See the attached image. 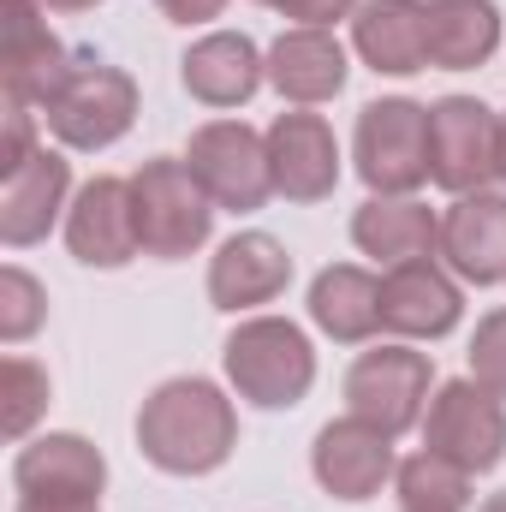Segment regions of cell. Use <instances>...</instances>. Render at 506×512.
I'll return each mask as SVG.
<instances>
[{"label":"cell","mask_w":506,"mask_h":512,"mask_svg":"<svg viewBox=\"0 0 506 512\" xmlns=\"http://www.w3.org/2000/svg\"><path fill=\"white\" fill-rule=\"evenodd\" d=\"M137 447L155 471L167 477H203V471H221L239 447V417H233V399L203 376H179V382H161L143 411H137Z\"/></svg>","instance_id":"obj_1"},{"label":"cell","mask_w":506,"mask_h":512,"mask_svg":"<svg viewBox=\"0 0 506 512\" xmlns=\"http://www.w3.org/2000/svg\"><path fill=\"white\" fill-rule=\"evenodd\" d=\"M227 382L239 387V399H251L262 411L298 405L316 382V352H310L304 328H292L280 316L239 322L233 340H227Z\"/></svg>","instance_id":"obj_2"},{"label":"cell","mask_w":506,"mask_h":512,"mask_svg":"<svg viewBox=\"0 0 506 512\" xmlns=\"http://www.w3.org/2000/svg\"><path fill=\"white\" fill-rule=\"evenodd\" d=\"M131 197H137V233H143V251L149 256L179 262V256L209 245L215 203H209V191L197 185V173L185 161H173V155L143 161L131 173Z\"/></svg>","instance_id":"obj_3"},{"label":"cell","mask_w":506,"mask_h":512,"mask_svg":"<svg viewBox=\"0 0 506 512\" xmlns=\"http://www.w3.org/2000/svg\"><path fill=\"white\" fill-rule=\"evenodd\" d=\"M137 120V84L120 66H102V60H72L66 84L48 96V131L66 143V149H108L120 143Z\"/></svg>","instance_id":"obj_4"},{"label":"cell","mask_w":506,"mask_h":512,"mask_svg":"<svg viewBox=\"0 0 506 512\" xmlns=\"http://www.w3.org/2000/svg\"><path fill=\"white\" fill-rule=\"evenodd\" d=\"M185 167L197 173V185L209 191L215 209L251 215L274 197V167H268V137L251 131L245 120H209L191 131Z\"/></svg>","instance_id":"obj_5"},{"label":"cell","mask_w":506,"mask_h":512,"mask_svg":"<svg viewBox=\"0 0 506 512\" xmlns=\"http://www.w3.org/2000/svg\"><path fill=\"white\" fill-rule=\"evenodd\" d=\"M423 447L453 459L459 471H495L506 459V399H495L477 376L441 382L423 411Z\"/></svg>","instance_id":"obj_6"},{"label":"cell","mask_w":506,"mask_h":512,"mask_svg":"<svg viewBox=\"0 0 506 512\" xmlns=\"http://www.w3.org/2000/svg\"><path fill=\"white\" fill-rule=\"evenodd\" d=\"M358 173L376 197H411L429 179V108L387 96L358 114Z\"/></svg>","instance_id":"obj_7"},{"label":"cell","mask_w":506,"mask_h":512,"mask_svg":"<svg viewBox=\"0 0 506 512\" xmlns=\"http://www.w3.org/2000/svg\"><path fill=\"white\" fill-rule=\"evenodd\" d=\"M346 405L352 417L376 423L381 435L423 429L429 411V358L411 346H376L346 370Z\"/></svg>","instance_id":"obj_8"},{"label":"cell","mask_w":506,"mask_h":512,"mask_svg":"<svg viewBox=\"0 0 506 512\" xmlns=\"http://www.w3.org/2000/svg\"><path fill=\"white\" fill-rule=\"evenodd\" d=\"M495 143H501V120L477 96H441L429 108V179L453 197L483 191L489 179H501Z\"/></svg>","instance_id":"obj_9"},{"label":"cell","mask_w":506,"mask_h":512,"mask_svg":"<svg viewBox=\"0 0 506 512\" xmlns=\"http://www.w3.org/2000/svg\"><path fill=\"white\" fill-rule=\"evenodd\" d=\"M72 54L42 18V0H0V78L12 102H42L66 84Z\"/></svg>","instance_id":"obj_10"},{"label":"cell","mask_w":506,"mask_h":512,"mask_svg":"<svg viewBox=\"0 0 506 512\" xmlns=\"http://www.w3.org/2000/svg\"><path fill=\"white\" fill-rule=\"evenodd\" d=\"M66 245L84 268H126L131 256L143 251V233H137V197H131V179H90L72 209H66Z\"/></svg>","instance_id":"obj_11"},{"label":"cell","mask_w":506,"mask_h":512,"mask_svg":"<svg viewBox=\"0 0 506 512\" xmlns=\"http://www.w3.org/2000/svg\"><path fill=\"white\" fill-rule=\"evenodd\" d=\"M262 137H268V167H274V191L280 197H292V203L334 197V185H340V143H334V126L322 114H304V108L280 114Z\"/></svg>","instance_id":"obj_12"},{"label":"cell","mask_w":506,"mask_h":512,"mask_svg":"<svg viewBox=\"0 0 506 512\" xmlns=\"http://www.w3.org/2000/svg\"><path fill=\"white\" fill-rule=\"evenodd\" d=\"M459 310H465L459 280L447 268H435V256L399 262L381 280V328L399 340H441L459 328Z\"/></svg>","instance_id":"obj_13"},{"label":"cell","mask_w":506,"mask_h":512,"mask_svg":"<svg viewBox=\"0 0 506 512\" xmlns=\"http://www.w3.org/2000/svg\"><path fill=\"white\" fill-rule=\"evenodd\" d=\"M310 471L334 501H370L381 495V483L399 471L393 465V435H381L364 417H340L316 435L310 447Z\"/></svg>","instance_id":"obj_14"},{"label":"cell","mask_w":506,"mask_h":512,"mask_svg":"<svg viewBox=\"0 0 506 512\" xmlns=\"http://www.w3.org/2000/svg\"><path fill=\"white\" fill-rule=\"evenodd\" d=\"M441 256L459 280L495 286L506 280V197L471 191L441 215Z\"/></svg>","instance_id":"obj_15"},{"label":"cell","mask_w":506,"mask_h":512,"mask_svg":"<svg viewBox=\"0 0 506 512\" xmlns=\"http://www.w3.org/2000/svg\"><path fill=\"white\" fill-rule=\"evenodd\" d=\"M352 42L364 66L387 78H411L429 66V6L423 0H364L352 12Z\"/></svg>","instance_id":"obj_16"},{"label":"cell","mask_w":506,"mask_h":512,"mask_svg":"<svg viewBox=\"0 0 506 512\" xmlns=\"http://www.w3.org/2000/svg\"><path fill=\"white\" fill-rule=\"evenodd\" d=\"M286 280H292V256L280 251V239L239 233L209 262V304L215 310H256V304H274L286 292Z\"/></svg>","instance_id":"obj_17"},{"label":"cell","mask_w":506,"mask_h":512,"mask_svg":"<svg viewBox=\"0 0 506 512\" xmlns=\"http://www.w3.org/2000/svg\"><path fill=\"white\" fill-rule=\"evenodd\" d=\"M179 78H185V90H191L203 108H245L256 96V84L268 78V60L256 54L251 36L215 30V36L191 42V54L179 60Z\"/></svg>","instance_id":"obj_18"},{"label":"cell","mask_w":506,"mask_h":512,"mask_svg":"<svg viewBox=\"0 0 506 512\" xmlns=\"http://www.w3.org/2000/svg\"><path fill=\"white\" fill-rule=\"evenodd\" d=\"M66 191H72V167H66V155L36 149V155L0 185V239H6L12 251L48 239L54 215L66 209Z\"/></svg>","instance_id":"obj_19"},{"label":"cell","mask_w":506,"mask_h":512,"mask_svg":"<svg viewBox=\"0 0 506 512\" xmlns=\"http://www.w3.org/2000/svg\"><path fill=\"white\" fill-rule=\"evenodd\" d=\"M268 84L298 102V108H316V102H334L346 90V48L328 36V30H286L274 48H268Z\"/></svg>","instance_id":"obj_20"},{"label":"cell","mask_w":506,"mask_h":512,"mask_svg":"<svg viewBox=\"0 0 506 512\" xmlns=\"http://www.w3.org/2000/svg\"><path fill=\"white\" fill-rule=\"evenodd\" d=\"M12 483H18V495H84V501H102L108 459L84 435H36L18 453V465H12Z\"/></svg>","instance_id":"obj_21"},{"label":"cell","mask_w":506,"mask_h":512,"mask_svg":"<svg viewBox=\"0 0 506 512\" xmlns=\"http://www.w3.org/2000/svg\"><path fill=\"white\" fill-rule=\"evenodd\" d=\"M352 239L358 251L399 268V262H417L441 245V215L417 197H370L358 215H352Z\"/></svg>","instance_id":"obj_22"},{"label":"cell","mask_w":506,"mask_h":512,"mask_svg":"<svg viewBox=\"0 0 506 512\" xmlns=\"http://www.w3.org/2000/svg\"><path fill=\"white\" fill-rule=\"evenodd\" d=\"M310 322L340 340V346H358L381 328V280L358 262H334L310 280Z\"/></svg>","instance_id":"obj_23"},{"label":"cell","mask_w":506,"mask_h":512,"mask_svg":"<svg viewBox=\"0 0 506 512\" xmlns=\"http://www.w3.org/2000/svg\"><path fill=\"white\" fill-rule=\"evenodd\" d=\"M501 48V12L489 0H429V66L471 72Z\"/></svg>","instance_id":"obj_24"},{"label":"cell","mask_w":506,"mask_h":512,"mask_svg":"<svg viewBox=\"0 0 506 512\" xmlns=\"http://www.w3.org/2000/svg\"><path fill=\"white\" fill-rule=\"evenodd\" d=\"M393 489H399L405 512H465L471 507V471H459L453 459H441L429 447L411 453V459H399Z\"/></svg>","instance_id":"obj_25"},{"label":"cell","mask_w":506,"mask_h":512,"mask_svg":"<svg viewBox=\"0 0 506 512\" xmlns=\"http://www.w3.org/2000/svg\"><path fill=\"white\" fill-rule=\"evenodd\" d=\"M0 429L18 441V435H30V423L42 417V405H48V370L42 364H30V358H6V370H0Z\"/></svg>","instance_id":"obj_26"},{"label":"cell","mask_w":506,"mask_h":512,"mask_svg":"<svg viewBox=\"0 0 506 512\" xmlns=\"http://www.w3.org/2000/svg\"><path fill=\"white\" fill-rule=\"evenodd\" d=\"M42 316H48V298H42V286L24 274V268H6L0 274V340H30L36 328H42Z\"/></svg>","instance_id":"obj_27"},{"label":"cell","mask_w":506,"mask_h":512,"mask_svg":"<svg viewBox=\"0 0 506 512\" xmlns=\"http://www.w3.org/2000/svg\"><path fill=\"white\" fill-rule=\"evenodd\" d=\"M471 376L495 399H506V310H489L477 322V334H471Z\"/></svg>","instance_id":"obj_28"},{"label":"cell","mask_w":506,"mask_h":512,"mask_svg":"<svg viewBox=\"0 0 506 512\" xmlns=\"http://www.w3.org/2000/svg\"><path fill=\"white\" fill-rule=\"evenodd\" d=\"M36 131H30V102H12L6 96V143H0V179H12L30 155H36V143H30Z\"/></svg>","instance_id":"obj_29"},{"label":"cell","mask_w":506,"mask_h":512,"mask_svg":"<svg viewBox=\"0 0 506 512\" xmlns=\"http://www.w3.org/2000/svg\"><path fill=\"white\" fill-rule=\"evenodd\" d=\"M280 12H286V18H298V24H310V30H328L334 18H352V12H358V0H286Z\"/></svg>","instance_id":"obj_30"},{"label":"cell","mask_w":506,"mask_h":512,"mask_svg":"<svg viewBox=\"0 0 506 512\" xmlns=\"http://www.w3.org/2000/svg\"><path fill=\"white\" fill-rule=\"evenodd\" d=\"M18 512H102V501H84V495H18Z\"/></svg>","instance_id":"obj_31"},{"label":"cell","mask_w":506,"mask_h":512,"mask_svg":"<svg viewBox=\"0 0 506 512\" xmlns=\"http://www.w3.org/2000/svg\"><path fill=\"white\" fill-rule=\"evenodd\" d=\"M173 24H203V18H221V6L227 0H155Z\"/></svg>","instance_id":"obj_32"},{"label":"cell","mask_w":506,"mask_h":512,"mask_svg":"<svg viewBox=\"0 0 506 512\" xmlns=\"http://www.w3.org/2000/svg\"><path fill=\"white\" fill-rule=\"evenodd\" d=\"M495 173L506 179V114H501V143H495Z\"/></svg>","instance_id":"obj_33"},{"label":"cell","mask_w":506,"mask_h":512,"mask_svg":"<svg viewBox=\"0 0 506 512\" xmlns=\"http://www.w3.org/2000/svg\"><path fill=\"white\" fill-rule=\"evenodd\" d=\"M42 6H54V12H84V6H96V0H42Z\"/></svg>","instance_id":"obj_34"},{"label":"cell","mask_w":506,"mask_h":512,"mask_svg":"<svg viewBox=\"0 0 506 512\" xmlns=\"http://www.w3.org/2000/svg\"><path fill=\"white\" fill-rule=\"evenodd\" d=\"M483 512H506V495H489V501H483Z\"/></svg>","instance_id":"obj_35"},{"label":"cell","mask_w":506,"mask_h":512,"mask_svg":"<svg viewBox=\"0 0 506 512\" xmlns=\"http://www.w3.org/2000/svg\"><path fill=\"white\" fill-rule=\"evenodd\" d=\"M262 6H274V12H280V6H286V0H262Z\"/></svg>","instance_id":"obj_36"}]
</instances>
